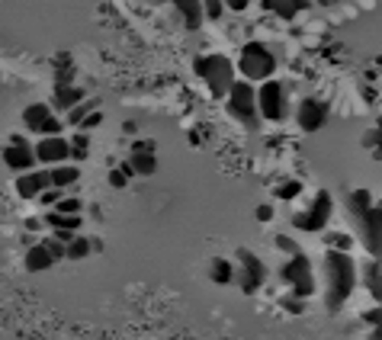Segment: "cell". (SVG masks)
<instances>
[{"instance_id": "ffe728a7", "label": "cell", "mask_w": 382, "mask_h": 340, "mask_svg": "<svg viewBox=\"0 0 382 340\" xmlns=\"http://www.w3.org/2000/svg\"><path fill=\"white\" fill-rule=\"evenodd\" d=\"M77 103H81V90H77V87H68V83H58L55 87V106L74 110Z\"/></svg>"}, {"instance_id": "3957f363", "label": "cell", "mask_w": 382, "mask_h": 340, "mask_svg": "<svg viewBox=\"0 0 382 340\" xmlns=\"http://www.w3.org/2000/svg\"><path fill=\"white\" fill-rule=\"evenodd\" d=\"M196 74L202 77V81L209 83V90L212 93H231V87H235V68H231V61L225 55H206L196 61Z\"/></svg>"}, {"instance_id": "e0dca14e", "label": "cell", "mask_w": 382, "mask_h": 340, "mask_svg": "<svg viewBox=\"0 0 382 340\" xmlns=\"http://www.w3.org/2000/svg\"><path fill=\"white\" fill-rule=\"evenodd\" d=\"M52 264H55V257L49 254V247H45V244H35V247H29V254H26V266H29L33 273L49 270Z\"/></svg>"}, {"instance_id": "8fae6325", "label": "cell", "mask_w": 382, "mask_h": 340, "mask_svg": "<svg viewBox=\"0 0 382 340\" xmlns=\"http://www.w3.org/2000/svg\"><path fill=\"white\" fill-rule=\"evenodd\" d=\"M296 119H299V125L306 129V132H318L321 125L328 122V106L321 103V100H302L299 110H296Z\"/></svg>"}, {"instance_id": "d6a6232c", "label": "cell", "mask_w": 382, "mask_h": 340, "mask_svg": "<svg viewBox=\"0 0 382 340\" xmlns=\"http://www.w3.org/2000/svg\"><path fill=\"white\" fill-rule=\"evenodd\" d=\"M328 241H331V250H350V238L347 235H331Z\"/></svg>"}, {"instance_id": "6da1fadb", "label": "cell", "mask_w": 382, "mask_h": 340, "mask_svg": "<svg viewBox=\"0 0 382 340\" xmlns=\"http://www.w3.org/2000/svg\"><path fill=\"white\" fill-rule=\"evenodd\" d=\"M325 273H328V308L341 312L344 302L357 286V270L347 250H328L325 254Z\"/></svg>"}, {"instance_id": "8d00e7d4", "label": "cell", "mask_w": 382, "mask_h": 340, "mask_svg": "<svg viewBox=\"0 0 382 340\" xmlns=\"http://www.w3.org/2000/svg\"><path fill=\"white\" fill-rule=\"evenodd\" d=\"M100 122H103V116H100V112H91V116H87V122H83V129L91 132L93 125H100Z\"/></svg>"}, {"instance_id": "74e56055", "label": "cell", "mask_w": 382, "mask_h": 340, "mask_svg": "<svg viewBox=\"0 0 382 340\" xmlns=\"http://www.w3.org/2000/svg\"><path fill=\"white\" fill-rule=\"evenodd\" d=\"M366 321L376 327H382V308H376V312H366Z\"/></svg>"}, {"instance_id": "603a6c76", "label": "cell", "mask_w": 382, "mask_h": 340, "mask_svg": "<svg viewBox=\"0 0 382 340\" xmlns=\"http://www.w3.org/2000/svg\"><path fill=\"white\" fill-rule=\"evenodd\" d=\"M350 209H354V212H357V216H366V212H369V209H373V199H369V193H366V189H357V193L354 196H350Z\"/></svg>"}, {"instance_id": "30bf717a", "label": "cell", "mask_w": 382, "mask_h": 340, "mask_svg": "<svg viewBox=\"0 0 382 340\" xmlns=\"http://www.w3.org/2000/svg\"><path fill=\"white\" fill-rule=\"evenodd\" d=\"M35 158H39L42 164H55V167H62L64 160L71 158V141H64L62 135L42 139V141H39V148H35Z\"/></svg>"}, {"instance_id": "f1b7e54d", "label": "cell", "mask_w": 382, "mask_h": 340, "mask_svg": "<svg viewBox=\"0 0 382 340\" xmlns=\"http://www.w3.org/2000/svg\"><path fill=\"white\" fill-rule=\"evenodd\" d=\"M299 193H302V183H299V180H289V183H283V187L277 189L279 199H296Z\"/></svg>"}, {"instance_id": "4fadbf2b", "label": "cell", "mask_w": 382, "mask_h": 340, "mask_svg": "<svg viewBox=\"0 0 382 340\" xmlns=\"http://www.w3.org/2000/svg\"><path fill=\"white\" fill-rule=\"evenodd\" d=\"M363 235H366V247L382 260V206H373L363 216Z\"/></svg>"}, {"instance_id": "2e32d148", "label": "cell", "mask_w": 382, "mask_h": 340, "mask_svg": "<svg viewBox=\"0 0 382 340\" xmlns=\"http://www.w3.org/2000/svg\"><path fill=\"white\" fill-rule=\"evenodd\" d=\"M177 10L183 13V23H187V29H199L202 16H206V10H202V0H170Z\"/></svg>"}, {"instance_id": "d590c367", "label": "cell", "mask_w": 382, "mask_h": 340, "mask_svg": "<svg viewBox=\"0 0 382 340\" xmlns=\"http://www.w3.org/2000/svg\"><path fill=\"white\" fill-rule=\"evenodd\" d=\"M110 183H112L116 189H122V187H125V174H122V170H112V174H110Z\"/></svg>"}, {"instance_id": "7402d4cb", "label": "cell", "mask_w": 382, "mask_h": 340, "mask_svg": "<svg viewBox=\"0 0 382 340\" xmlns=\"http://www.w3.org/2000/svg\"><path fill=\"white\" fill-rule=\"evenodd\" d=\"M132 167H135V174H154V167H158V164H154V154L151 151H135L132 154Z\"/></svg>"}, {"instance_id": "52a82bcc", "label": "cell", "mask_w": 382, "mask_h": 340, "mask_svg": "<svg viewBox=\"0 0 382 340\" xmlns=\"http://www.w3.org/2000/svg\"><path fill=\"white\" fill-rule=\"evenodd\" d=\"M257 110L264 119L270 122H279L283 119V83L277 81H267L264 87L257 90Z\"/></svg>"}, {"instance_id": "e575fe53", "label": "cell", "mask_w": 382, "mask_h": 340, "mask_svg": "<svg viewBox=\"0 0 382 340\" xmlns=\"http://www.w3.org/2000/svg\"><path fill=\"white\" fill-rule=\"evenodd\" d=\"M248 4H250V0H225V7L235 10V13H244V10H248Z\"/></svg>"}, {"instance_id": "4316f807", "label": "cell", "mask_w": 382, "mask_h": 340, "mask_svg": "<svg viewBox=\"0 0 382 340\" xmlns=\"http://www.w3.org/2000/svg\"><path fill=\"white\" fill-rule=\"evenodd\" d=\"M42 244H45V247H49V254H52V257H55V260L68 257V244H64L62 238H49V241H42Z\"/></svg>"}, {"instance_id": "ac0fdd59", "label": "cell", "mask_w": 382, "mask_h": 340, "mask_svg": "<svg viewBox=\"0 0 382 340\" xmlns=\"http://www.w3.org/2000/svg\"><path fill=\"white\" fill-rule=\"evenodd\" d=\"M77 177H81V170H77V167L62 164V167H55V170H52V187L64 189V187H71V183H77Z\"/></svg>"}, {"instance_id": "836d02e7", "label": "cell", "mask_w": 382, "mask_h": 340, "mask_svg": "<svg viewBox=\"0 0 382 340\" xmlns=\"http://www.w3.org/2000/svg\"><path fill=\"white\" fill-rule=\"evenodd\" d=\"M277 244H279V247L286 250V254H289V257H296V254H299V250H296V244H292V241H289V238H286V235H279V238H277Z\"/></svg>"}, {"instance_id": "83f0119b", "label": "cell", "mask_w": 382, "mask_h": 340, "mask_svg": "<svg viewBox=\"0 0 382 340\" xmlns=\"http://www.w3.org/2000/svg\"><path fill=\"white\" fill-rule=\"evenodd\" d=\"M71 158L74 160L87 158V135H74V141H71Z\"/></svg>"}, {"instance_id": "9c48e42d", "label": "cell", "mask_w": 382, "mask_h": 340, "mask_svg": "<svg viewBox=\"0 0 382 340\" xmlns=\"http://www.w3.org/2000/svg\"><path fill=\"white\" fill-rule=\"evenodd\" d=\"M238 260H241V289L244 292H257L260 289V283H264V276H267V266L260 264V257L257 254H250V250H238Z\"/></svg>"}, {"instance_id": "7c38bea8", "label": "cell", "mask_w": 382, "mask_h": 340, "mask_svg": "<svg viewBox=\"0 0 382 340\" xmlns=\"http://www.w3.org/2000/svg\"><path fill=\"white\" fill-rule=\"evenodd\" d=\"M45 189H52V170H29V174H23L20 180H16V193H20L23 199H35V196H42Z\"/></svg>"}, {"instance_id": "ab89813d", "label": "cell", "mask_w": 382, "mask_h": 340, "mask_svg": "<svg viewBox=\"0 0 382 340\" xmlns=\"http://www.w3.org/2000/svg\"><path fill=\"white\" fill-rule=\"evenodd\" d=\"M369 135H373L369 141H379V151H376V154L382 158V119H379V125H376V132H369Z\"/></svg>"}, {"instance_id": "8992f818", "label": "cell", "mask_w": 382, "mask_h": 340, "mask_svg": "<svg viewBox=\"0 0 382 340\" xmlns=\"http://www.w3.org/2000/svg\"><path fill=\"white\" fill-rule=\"evenodd\" d=\"M228 110L235 119H241L244 125H254V116H257V93L250 90V83H235L228 93Z\"/></svg>"}, {"instance_id": "1f68e13d", "label": "cell", "mask_w": 382, "mask_h": 340, "mask_svg": "<svg viewBox=\"0 0 382 340\" xmlns=\"http://www.w3.org/2000/svg\"><path fill=\"white\" fill-rule=\"evenodd\" d=\"M39 199L45 202V206H58V202L64 199V193H62V189H58V187H52V189H45V193L39 196Z\"/></svg>"}, {"instance_id": "60d3db41", "label": "cell", "mask_w": 382, "mask_h": 340, "mask_svg": "<svg viewBox=\"0 0 382 340\" xmlns=\"http://www.w3.org/2000/svg\"><path fill=\"white\" fill-rule=\"evenodd\" d=\"M283 308H289V312L299 315V312H302V302H299V299H286V302H283Z\"/></svg>"}, {"instance_id": "f546056e", "label": "cell", "mask_w": 382, "mask_h": 340, "mask_svg": "<svg viewBox=\"0 0 382 340\" xmlns=\"http://www.w3.org/2000/svg\"><path fill=\"white\" fill-rule=\"evenodd\" d=\"M87 116H91V106H87V103H77L74 110L68 112V119H71L74 125H83V122H87Z\"/></svg>"}, {"instance_id": "d4e9b609", "label": "cell", "mask_w": 382, "mask_h": 340, "mask_svg": "<svg viewBox=\"0 0 382 340\" xmlns=\"http://www.w3.org/2000/svg\"><path fill=\"white\" fill-rule=\"evenodd\" d=\"M212 279H216V283H231V264L228 260H212Z\"/></svg>"}, {"instance_id": "ba28073f", "label": "cell", "mask_w": 382, "mask_h": 340, "mask_svg": "<svg viewBox=\"0 0 382 340\" xmlns=\"http://www.w3.org/2000/svg\"><path fill=\"white\" fill-rule=\"evenodd\" d=\"M35 160H39V158H35V151L20 139V135H13V141L4 148V164H7L10 170H16V174H26V170H33Z\"/></svg>"}, {"instance_id": "5bb4252c", "label": "cell", "mask_w": 382, "mask_h": 340, "mask_svg": "<svg viewBox=\"0 0 382 340\" xmlns=\"http://www.w3.org/2000/svg\"><path fill=\"white\" fill-rule=\"evenodd\" d=\"M308 7H312V0H264V10L283 16V20H296V16L306 13Z\"/></svg>"}, {"instance_id": "7a4b0ae2", "label": "cell", "mask_w": 382, "mask_h": 340, "mask_svg": "<svg viewBox=\"0 0 382 340\" xmlns=\"http://www.w3.org/2000/svg\"><path fill=\"white\" fill-rule=\"evenodd\" d=\"M238 68L248 81H273V68H277V58L267 45L260 42H248L241 49V58H238Z\"/></svg>"}, {"instance_id": "cb8c5ba5", "label": "cell", "mask_w": 382, "mask_h": 340, "mask_svg": "<svg viewBox=\"0 0 382 340\" xmlns=\"http://www.w3.org/2000/svg\"><path fill=\"white\" fill-rule=\"evenodd\" d=\"M91 254V241L87 238H74V241L68 244V260H81Z\"/></svg>"}, {"instance_id": "d6986e66", "label": "cell", "mask_w": 382, "mask_h": 340, "mask_svg": "<svg viewBox=\"0 0 382 340\" xmlns=\"http://www.w3.org/2000/svg\"><path fill=\"white\" fill-rule=\"evenodd\" d=\"M45 222H49L55 231H77L81 228V216H64V212H49Z\"/></svg>"}, {"instance_id": "5b68a950", "label": "cell", "mask_w": 382, "mask_h": 340, "mask_svg": "<svg viewBox=\"0 0 382 340\" xmlns=\"http://www.w3.org/2000/svg\"><path fill=\"white\" fill-rule=\"evenodd\" d=\"M283 279L292 286V292L299 295V299H306V295H312L315 292V276H312V264H308L302 254H296V257H289V264L283 266Z\"/></svg>"}, {"instance_id": "277c9868", "label": "cell", "mask_w": 382, "mask_h": 340, "mask_svg": "<svg viewBox=\"0 0 382 340\" xmlns=\"http://www.w3.org/2000/svg\"><path fill=\"white\" fill-rule=\"evenodd\" d=\"M331 193H325L321 189L318 196L312 199V206L306 209V212H299V216H292V225L299 231H321L328 225V218H331Z\"/></svg>"}, {"instance_id": "44dd1931", "label": "cell", "mask_w": 382, "mask_h": 340, "mask_svg": "<svg viewBox=\"0 0 382 340\" xmlns=\"http://www.w3.org/2000/svg\"><path fill=\"white\" fill-rule=\"evenodd\" d=\"M366 283H369V292L376 295V302L382 305V260H379V264H369V270H366Z\"/></svg>"}, {"instance_id": "484cf974", "label": "cell", "mask_w": 382, "mask_h": 340, "mask_svg": "<svg viewBox=\"0 0 382 340\" xmlns=\"http://www.w3.org/2000/svg\"><path fill=\"white\" fill-rule=\"evenodd\" d=\"M202 10H206L209 20H222V13L228 7H225V0H202Z\"/></svg>"}, {"instance_id": "9a60e30c", "label": "cell", "mask_w": 382, "mask_h": 340, "mask_svg": "<svg viewBox=\"0 0 382 340\" xmlns=\"http://www.w3.org/2000/svg\"><path fill=\"white\" fill-rule=\"evenodd\" d=\"M52 110L45 103H33V106H26V112H23V122H26V129L29 132H45V125L52 122Z\"/></svg>"}, {"instance_id": "4dcf8cb0", "label": "cell", "mask_w": 382, "mask_h": 340, "mask_svg": "<svg viewBox=\"0 0 382 340\" xmlns=\"http://www.w3.org/2000/svg\"><path fill=\"white\" fill-rule=\"evenodd\" d=\"M55 212H64V216H77L81 212V199H62L55 206Z\"/></svg>"}, {"instance_id": "f35d334b", "label": "cell", "mask_w": 382, "mask_h": 340, "mask_svg": "<svg viewBox=\"0 0 382 340\" xmlns=\"http://www.w3.org/2000/svg\"><path fill=\"white\" fill-rule=\"evenodd\" d=\"M270 218H273V209L270 206H260L257 209V222H270Z\"/></svg>"}, {"instance_id": "b9f144b4", "label": "cell", "mask_w": 382, "mask_h": 340, "mask_svg": "<svg viewBox=\"0 0 382 340\" xmlns=\"http://www.w3.org/2000/svg\"><path fill=\"white\" fill-rule=\"evenodd\" d=\"M315 4H321V7H325V4H328V0H315Z\"/></svg>"}]
</instances>
